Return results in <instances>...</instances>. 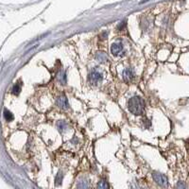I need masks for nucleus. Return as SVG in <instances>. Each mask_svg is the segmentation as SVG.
I'll return each instance as SVG.
<instances>
[{"label":"nucleus","mask_w":189,"mask_h":189,"mask_svg":"<svg viewBox=\"0 0 189 189\" xmlns=\"http://www.w3.org/2000/svg\"><path fill=\"white\" fill-rule=\"evenodd\" d=\"M58 127H59L60 131H64L66 129V124L64 122H59Z\"/></svg>","instance_id":"4468645a"},{"label":"nucleus","mask_w":189,"mask_h":189,"mask_svg":"<svg viewBox=\"0 0 189 189\" xmlns=\"http://www.w3.org/2000/svg\"><path fill=\"white\" fill-rule=\"evenodd\" d=\"M62 173L60 172V173L57 175V178H56V180H55V182H56L57 185H60V184L62 183Z\"/></svg>","instance_id":"f8f14e48"},{"label":"nucleus","mask_w":189,"mask_h":189,"mask_svg":"<svg viewBox=\"0 0 189 189\" xmlns=\"http://www.w3.org/2000/svg\"><path fill=\"white\" fill-rule=\"evenodd\" d=\"M59 81H60L61 82H62V83H65V81H66V75H65L64 72H62V73L59 75Z\"/></svg>","instance_id":"ddd939ff"},{"label":"nucleus","mask_w":189,"mask_h":189,"mask_svg":"<svg viewBox=\"0 0 189 189\" xmlns=\"http://www.w3.org/2000/svg\"><path fill=\"white\" fill-rule=\"evenodd\" d=\"M134 78V73L133 71L130 68H127L123 71V79L125 81H131V80H133Z\"/></svg>","instance_id":"423d86ee"},{"label":"nucleus","mask_w":189,"mask_h":189,"mask_svg":"<svg viewBox=\"0 0 189 189\" xmlns=\"http://www.w3.org/2000/svg\"><path fill=\"white\" fill-rule=\"evenodd\" d=\"M102 79H103L102 73L97 68L94 69L89 74V83H91L92 85H97L102 81Z\"/></svg>","instance_id":"f03ea898"},{"label":"nucleus","mask_w":189,"mask_h":189,"mask_svg":"<svg viewBox=\"0 0 189 189\" xmlns=\"http://www.w3.org/2000/svg\"><path fill=\"white\" fill-rule=\"evenodd\" d=\"M144 108H145L144 100L142 99V98H140L138 96H135V97L131 98L128 102V109L134 115L143 114Z\"/></svg>","instance_id":"f257e3e1"},{"label":"nucleus","mask_w":189,"mask_h":189,"mask_svg":"<svg viewBox=\"0 0 189 189\" xmlns=\"http://www.w3.org/2000/svg\"><path fill=\"white\" fill-rule=\"evenodd\" d=\"M125 27H126V21H123V22H120V23H119V25H118L117 29L119 30H122Z\"/></svg>","instance_id":"dca6fc26"},{"label":"nucleus","mask_w":189,"mask_h":189,"mask_svg":"<svg viewBox=\"0 0 189 189\" xmlns=\"http://www.w3.org/2000/svg\"><path fill=\"white\" fill-rule=\"evenodd\" d=\"M96 60L99 61L101 63H104L107 61V54L105 52H103V51H99L96 54Z\"/></svg>","instance_id":"0eeeda50"},{"label":"nucleus","mask_w":189,"mask_h":189,"mask_svg":"<svg viewBox=\"0 0 189 189\" xmlns=\"http://www.w3.org/2000/svg\"><path fill=\"white\" fill-rule=\"evenodd\" d=\"M4 117H5V119L7 120V121H12V120H13V114L8 110V109H5L4 110Z\"/></svg>","instance_id":"1a4fd4ad"},{"label":"nucleus","mask_w":189,"mask_h":189,"mask_svg":"<svg viewBox=\"0 0 189 189\" xmlns=\"http://www.w3.org/2000/svg\"><path fill=\"white\" fill-rule=\"evenodd\" d=\"M98 189H109V184L105 180H101L98 183Z\"/></svg>","instance_id":"9d476101"},{"label":"nucleus","mask_w":189,"mask_h":189,"mask_svg":"<svg viewBox=\"0 0 189 189\" xmlns=\"http://www.w3.org/2000/svg\"><path fill=\"white\" fill-rule=\"evenodd\" d=\"M176 189H186V186H185V184L183 182H179L178 184H177V186H176Z\"/></svg>","instance_id":"2eb2a0df"},{"label":"nucleus","mask_w":189,"mask_h":189,"mask_svg":"<svg viewBox=\"0 0 189 189\" xmlns=\"http://www.w3.org/2000/svg\"><path fill=\"white\" fill-rule=\"evenodd\" d=\"M123 50V45H122V43L121 42H116L114 44H112V47H111V51L113 55L117 56L121 53V51Z\"/></svg>","instance_id":"20e7f679"},{"label":"nucleus","mask_w":189,"mask_h":189,"mask_svg":"<svg viewBox=\"0 0 189 189\" xmlns=\"http://www.w3.org/2000/svg\"><path fill=\"white\" fill-rule=\"evenodd\" d=\"M152 177L154 179V181L161 186L163 187H165L168 186V178L165 177L164 174H161L159 172H153L152 173Z\"/></svg>","instance_id":"7ed1b4c3"},{"label":"nucleus","mask_w":189,"mask_h":189,"mask_svg":"<svg viewBox=\"0 0 189 189\" xmlns=\"http://www.w3.org/2000/svg\"><path fill=\"white\" fill-rule=\"evenodd\" d=\"M21 89H22L21 85H20L19 83H16V84H14L13 87H12V93H13L14 94H18L21 92Z\"/></svg>","instance_id":"9b49d317"},{"label":"nucleus","mask_w":189,"mask_h":189,"mask_svg":"<svg viewBox=\"0 0 189 189\" xmlns=\"http://www.w3.org/2000/svg\"><path fill=\"white\" fill-rule=\"evenodd\" d=\"M88 188H89V182L87 180H81L77 185V189H88Z\"/></svg>","instance_id":"6e6552de"},{"label":"nucleus","mask_w":189,"mask_h":189,"mask_svg":"<svg viewBox=\"0 0 189 189\" xmlns=\"http://www.w3.org/2000/svg\"><path fill=\"white\" fill-rule=\"evenodd\" d=\"M57 105L60 108H62V109H64V110L68 109L69 108V104H68V100H67L66 97L63 96V94H62V96H61V97H59L58 99H57Z\"/></svg>","instance_id":"39448f33"}]
</instances>
